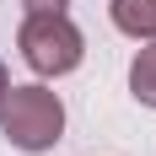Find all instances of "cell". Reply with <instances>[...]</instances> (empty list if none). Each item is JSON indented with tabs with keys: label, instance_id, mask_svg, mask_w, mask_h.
I'll return each instance as SVG.
<instances>
[{
	"label": "cell",
	"instance_id": "cell-1",
	"mask_svg": "<svg viewBox=\"0 0 156 156\" xmlns=\"http://www.w3.org/2000/svg\"><path fill=\"white\" fill-rule=\"evenodd\" d=\"M0 135L27 156H43L65 140V102L59 92H48L43 81H27V86H5L0 97Z\"/></svg>",
	"mask_w": 156,
	"mask_h": 156
},
{
	"label": "cell",
	"instance_id": "cell-2",
	"mask_svg": "<svg viewBox=\"0 0 156 156\" xmlns=\"http://www.w3.org/2000/svg\"><path fill=\"white\" fill-rule=\"evenodd\" d=\"M16 48H22L27 70L43 76V81L70 76V70H81V59H86V38H81V27L65 11H27V22L16 32Z\"/></svg>",
	"mask_w": 156,
	"mask_h": 156
},
{
	"label": "cell",
	"instance_id": "cell-3",
	"mask_svg": "<svg viewBox=\"0 0 156 156\" xmlns=\"http://www.w3.org/2000/svg\"><path fill=\"white\" fill-rule=\"evenodd\" d=\"M108 16L113 27L135 38V43H151L156 38V0H108Z\"/></svg>",
	"mask_w": 156,
	"mask_h": 156
},
{
	"label": "cell",
	"instance_id": "cell-4",
	"mask_svg": "<svg viewBox=\"0 0 156 156\" xmlns=\"http://www.w3.org/2000/svg\"><path fill=\"white\" fill-rule=\"evenodd\" d=\"M129 97L140 108H156V38L129 59Z\"/></svg>",
	"mask_w": 156,
	"mask_h": 156
},
{
	"label": "cell",
	"instance_id": "cell-5",
	"mask_svg": "<svg viewBox=\"0 0 156 156\" xmlns=\"http://www.w3.org/2000/svg\"><path fill=\"white\" fill-rule=\"evenodd\" d=\"M22 5H27V11H65L70 0H22Z\"/></svg>",
	"mask_w": 156,
	"mask_h": 156
},
{
	"label": "cell",
	"instance_id": "cell-6",
	"mask_svg": "<svg viewBox=\"0 0 156 156\" xmlns=\"http://www.w3.org/2000/svg\"><path fill=\"white\" fill-rule=\"evenodd\" d=\"M5 86H11V76H5V65H0V97H5Z\"/></svg>",
	"mask_w": 156,
	"mask_h": 156
}]
</instances>
